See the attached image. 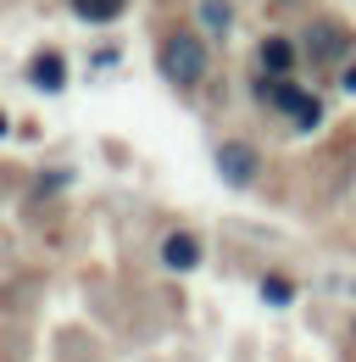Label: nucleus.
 Wrapping results in <instances>:
<instances>
[{
	"mask_svg": "<svg viewBox=\"0 0 356 362\" xmlns=\"http://www.w3.org/2000/svg\"><path fill=\"white\" fill-rule=\"evenodd\" d=\"M162 73H167L173 84H195V78L206 73V45H201L195 34H173V40L162 45Z\"/></svg>",
	"mask_w": 356,
	"mask_h": 362,
	"instance_id": "nucleus-1",
	"label": "nucleus"
},
{
	"mask_svg": "<svg viewBox=\"0 0 356 362\" xmlns=\"http://www.w3.org/2000/svg\"><path fill=\"white\" fill-rule=\"evenodd\" d=\"M262 95L273 100V106H284V112H295V129H317V123H323V106H317L312 95L290 90V84H262Z\"/></svg>",
	"mask_w": 356,
	"mask_h": 362,
	"instance_id": "nucleus-2",
	"label": "nucleus"
},
{
	"mask_svg": "<svg viewBox=\"0 0 356 362\" xmlns=\"http://www.w3.org/2000/svg\"><path fill=\"white\" fill-rule=\"evenodd\" d=\"M218 168H222V179H228V184H251V179H256V151L234 139V145H222V151H218Z\"/></svg>",
	"mask_w": 356,
	"mask_h": 362,
	"instance_id": "nucleus-3",
	"label": "nucleus"
},
{
	"mask_svg": "<svg viewBox=\"0 0 356 362\" xmlns=\"http://www.w3.org/2000/svg\"><path fill=\"white\" fill-rule=\"evenodd\" d=\"M162 262H167V268H195V262H201V245H195L189 234H167V240H162Z\"/></svg>",
	"mask_w": 356,
	"mask_h": 362,
	"instance_id": "nucleus-4",
	"label": "nucleus"
},
{
	"mask_svg": "<svg viewBox=\"0 0 356 362\" xmlns=\"http://www.w3.org/2000/svg\"><path fill=\"white\" fill-rule=\"evenodd\" d=\"M73 6H78V17H89V23H112L129 0H73Z\"/></svg>",
	"mask_w": 356,
	"mask_h": 362,
	"instance_id": "nucleus-5",
	"label": "nucleus"
},
{
	"mask_svg": "<svg viewBox=\"0 0 356 362\" xmlns=\"http://www.w3.org/2000/svg\"><path fill=\"white\" fill-rule=\"evenodd\" d=\"M34 84L40 90H61V56H40L34 62Z\"/></svg>",
	"mask_w": 356,
	"mask_h": 362,
	"instance_id": "nucleus-6",
	"label": "nucleus"
},
{
	"mask_svg": "<svg viewBox=\"0 0 356 362\" xmlns=\"http://www.w3.org/2000/svg\"><path fill=\"white\" fill-rule=\"evenodd\" d=\"M290 62H295V50L284 45V40H267V45H262V67H273V73H290Z\"/></svg>",
	"mask_w": 356,
	"mask_h": 362,
	"instance_id": "nucleus-7",
	"label": "nucleus"
},
{
	"mask_svg": "<svg viewBox=\"0 0 356 362\" xmlns=\"http://www.w3.org/2000/svg\"><path fill=\"white\" fill-rule=\"evenodd\" d=\"M201 17H206V23H212V28H228V23H234V11H228V0H201Z\"/></svg>",
	"mask_w": 356,
	"mask_h": 362,
	"instance_id": "nucleus-8",
	"label": "nucleus"
},
{
	"mask_svg": "<svg viewBox=\"0 0 356 362\" xmlns=\"http://www.w3.org/2000/svg\"><path fill=\"white\" fill-rule=\"evenodd\" d=\"M340 45H345V40H340V28H334V23H323V34L312 40V50H317V56H323V50H340Z\"/></svg>",
	"mask_w": 356,
	"mask_h": 362,
	"instance_id": "nucleus-9",
	"label": "nucleus"
},
{
	"mask_svg": "<svg viewBox=\"0 0 356 362\" xmlns=\"http://www.w3.org/2000/svg\"><path fill=\"white\" fill-rule=\"evenodd\" d=\"M262 296L273 307H284V301H290V284H284V279H262Z\"/></svg>",
	"mask_w": 356,
	"mask_h": 362,
	"instance_id": "nucleus-10",
	"label": "nucleus"
},
{
	"mask_svg": "<svg viewBox=\"0 0 356 362\" xmlns=\"http://www.w3.org/2000/svg\"><path fill=\"white\" fill-rule=\"evenodd\" d=\"M345 90H356V67H351V73H345Z\"/></svg>",
	"mask_w": 356,
	"mask_h": 362,
	"instance_id": "nucleus-11",
	"label": "nucleus"
},
{
	"mask_svg": "<svg viewBox=\"0 0 356 362\" xmlns=\"http://www.w3.org/2000/svg\"><path fill=\"white\" fill-rule=\"evenodd\" d=\"M0 134H6V117H0Z\"/></svg>",
	"mask_w": 356,
	"mask_h": 362,
	"instance_id": "nucleus-12",
	"label": "nucleus"
},
{
	"mask_svg": "<svg viewBox=\"0 0 356 362\" xmlns=\"http://www.w3.org/2000/svg\"><path fill=\"white\" fill-rule=\"evenodd\" d=\"M351 334H356V329H351Z\"/></svg>",
	"mask_w": 356,
	"mask_h": 362,
	"instance_id": "nucleus-13",
	"label": "nucleus"
}]
</instances>
